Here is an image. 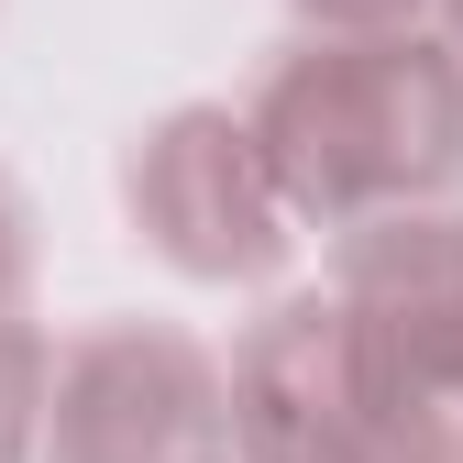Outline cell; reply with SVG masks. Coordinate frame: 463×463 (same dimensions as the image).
<instances>
[{
  "label": "cell",
  "instance_id": "cell-1",
  "mask_svg": "<svg viewBox=\"0 0 463 463\" xmlns=\"http://www.w3.org/2000/svg\"><path fill=\"white\" fill-rule=\"evenodd\" d=\"M243 133L287 221L354 232L386 210H430L441 188H463V55L409 23L320 33L265 78Z\"/></svg>",
  "mask_w": 463,
  "mask_h": 463
},
{
  "label": "cell",
  "instance_id": "cell-2",
  "mask_svg": "<svg viewBox=\"0 0 463 463\" xmlns=\"http://www.w3.org/2000/svg\"><path fill=\"white\" fill-rule=\"evenodd\" d=\"M44 463H232V375L188 331H78L44 364Z\"/></svg>",
  "mask_w": 463,
  "mask_h": 463
},
{
  "label": "cell",
  "instance_id": "cell-3",
  "mask_svg": "<svg viewBox=\"0 0 463 463\" xmlns=\"http://www.w3.org/2000/svg\"><path fill=\"white\" fill-rule=\"evenodd\" d=\"M133 221L188 276H265L287 254V199L232 110H177L133 144Z\"/></svg>",
  "mask_w": 463,
  "mask_h": 463
},
{
  "label": "cell",
  "instance_id": "cell-4",
  "mask_svg": "<svg viewBox=\"0 0 463 463\" xmlns=\"http://www.w3.org/2000/svg\"><path fill=\"white\" fill-rule=\"evenodd\" d=\"M364 420H386V386H375V354H364L354 309H342V287L287 298L232 364V441L254 463H320Z\"/></svg>",
  "mask_w": 463,
  "mask_h": 463
},
{
  "label": "cell",
  "instance_id": "cell-5",
  "mask_svg": "<svg viewBox=\"0 0 463 463\" xmlns=\"http://www.w3.org/2000/svg\"><path fill=\"white\" fill-rule=\"evenodd\" d=\"M44 364H55V354H44V331L0 309V463H23L33 430H44Z\"/></svg>",
  "mask_w": 463,
  "mask_h": 463
},
{
  "label": "cell",
  "instance_id": "cell-6",
  "mask_svg": "<svg viewBox=\"0 0 463 463\" xmlns=\"http://www.w3.org/2000/svg\"><path fill=\"white\" fill-rule=\"evenodd\" d=\"M298 12H309L320 33H364V23H409L420 0H298Z\"/></svg>",
  "mask_w": 463,
  "mask_h": 463
},
{
  "label": "cell",
  "instance_id": "cell-7",
  "mask_svg": "<svg viewBox=\"0 0 463 463\" xmlns=\"http://www.w3.org/2000/svg\"><path fill=\"white\" fill-rule=\"evenodd\" d=\"M23 254H33V243H23V199L0 188V309L23 298Z\"/></svg>",
  "mask_w": 463,
  "mask_h": 463
},
{
  "label": "cell",
  "instance_id": "cell-8",
  "mask_svg": "<svg viewBox=\"0 0 463 463\" xmlns=\"http://www.w3.org/2000/svg\"><path fill=\"white\" fill-rule=\"evenodd\" d=\"M452 33H463V0H452ZM452 55H463V44H452Z\"/></svg>",
  "mask_w": 463,
  "mask_h": 463
}]
</instances>
